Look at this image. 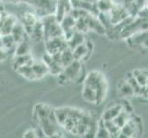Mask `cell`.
I'll return each mask as SVG.
<instances>
[{"mask_svg":"<svg viewBox=\"0 0 148 138\" xmlns=\"http://www.w3.org/2000/svg\"><path fill=\"white\" fill-rule=\"evenodd\" d=\"M141 121L132 116V118L121 128L119 137H134L140 135Z\"/></svg>","mask_w":148,"mask_h":138,"instance_id":"obj_3","label":"cell"},{"mask_svg":"<svg viewBox=\"0 0 148 138\" xmlns=\"http://www.w3.org/2000/svg\"><path fill=\"white\" fill-rule=\"evenodd\" d=\"M84 83L91 87L97 93L98 97V104L99 105L104 100L107 89H108V84L104 75L100 73L99 71H91L86 76Z\"/></svg>","mask_w":148,"mask_h":138,"instance_id":"obj_1","label":"cell"},{"mask_svg":"<svg viewBox=\"0 0 148 138\" xmlns=\"http://www.w3.org/2000/svg\"><path fill=\"white\" fill-rule=\"evenodd\" d=\"M1 41H2V48L6 51H10L11 49L16 48L17 43L15 39L13 38L12 34H7V35H1Z\"/></svg>","mask_w":148,"mask_h":138,"instance_id":"obj_16","label":"cell"},{"mask_svg":"<svg viewBox=\"0 0 148 138\" xmlns=\"http://www.w3.org/2000/svg\"><path fill=\"white\" fill-rule=\"evenodd\" d=\"M39 18L37 15H35L33 13L30 12H26L23 14L22 17V23L24 24V26L27 27H34L39 21Z\"/></svg>","mask_w":148,"mask_h":138,"instance_id":"obj_19","label":"cell"},{"mask_svg":"<svg viewBox=\"0 0 148 138\" xmlns=\"http://www.w3.org/2000/svg\"><path fill=\"white\" fill-rule=\"evenodd\" d=\"M18 22L17 18L13 16V15H8L6 14L3 19L2 21V30H1V35H7V34H11L12 30L14 26Z\"/></svg>","mask_w":148,"mask_h":138,"instance_id":"obj_9","label":"cell"},{"mask_svg":"<svg viewBox=\"0 0 148 138\" xmlns=\"http://www.w3.org/2000/svg\"><path fill=\"white\" fill-rule=\"evenodd\" d=\"M8 56V51H6L3 48H0V62H2Z\"/></svg>","mask_w":148,"mask_h":138,"instance_id":"obj_27","label":"cell"},{"mask_svg":"<svg viewBox=\"0 0 148 138\" xmlns=\"http://www.w3.org/2000/svg\"><path fill=\"white\" fill-rule=\"evenodd\" d=\"M145 88V92L147 93V96H148V82H147V84L145 85V87H144Z\"/></svg>","mask_w":148,"mask_h":138,"instance_id":"obj_28","label":"cell"},{"mask_svg":"<svg viewBox=\"0 0 148 138\" xmlns=\"http://www.w3.org/2000/svg\"><path fill=\"white\" fill-rule=\"evenodd\" d=\"M96 137H111L110 132L106 128L102 119L99 121V127H98V131H97V134H96Z\"/></svg>","mask_w":148,"mask_h":138,"instance_id":"obj_24","label":"cell"},{"mask_svg":"<svg viewBox=\"0 0 148 138\" xmlns=\"http://www.w3.org/2000/svg\"><path fill=\"white\" fill-rule=\"evenodd\" d=\"M23 137L25 138H34V137H37V134H36V131L35 129H29L28 131H26L23 134Z\"/></svg>","mask_w":148,"mask_h":138,"instance_id":"obj_26","label":"cell"},{"mask_svg":"<svg viewBox=\"0 0 148 138\" xmlns=\"http://www.w3.org/2000/svg\"><path fill=\"white\" fill-rule=\"evenodd\" d=\"M17 72L29 80H37L36 76L34 75L33 69L32 67V65H25L20 66L17 70Z\"/></svg>","mask_w":148,"mask_h":138,"instance_id":"obj_17","label":"cell"},{"mask_svg":"<svg viewBox=\"0 0 148 138\" xmlns=\"http://www.w3.org/2000/svg\"><path fill=\"white\" fill-rule=\"evenodd\" d=\"M96 7L99 12H108L111 9L112 4L110 0H98Z\"/></svg>","mask_w":148,"mask_h":138,"instance_id":"obj_23","label":"cell"},{"mask_svg":"<svg viewBox=\"0 0 148 138\" xmlns=\"http://www.w3.org/2000/svg\"><path fill=\"white\" fill-rule=\"evenodd\" d=\"M92 50H93L92 43H90V45H88V41H86L84 43H81L80 45L76 46L73 50L74 59L76 61H80V62H84L90 55Z\"/></svg>","mask_w":148,"mask_h":138,"instance_id":"obj_5","label":"cell"},{"mask_svg":"<svg viewBox=\"0 0 148 138\" xmlns=\"http://www.w3.org/2000/svg\"><path fill=\"white\" fill-rule=\"evenodd\" d=\"M75 30H77V32H83V33H86V32H88L89 29H88V23H86L85 18H80L78 19H76Z\"/></svg>","mask_w":148,"mask_h":138,"instance_id":"obj_25","label":"cell"},{"mask_svg":"<svg viewBox=\"0 0 148 138\" xmlns=\"http://www.w3.org/2000/svg\"><path fill=\"white\" fill-rule=\"evenodd\" d=\"M85 19L86 23H88L89 30H92V32H95L99 34H106L107 30L104 25L101 23L98 15L88 13L85 17Z\"/></svg>","mask_w":148,"mask_h":138,"instance_id":"obj_6","label":"cell"},{"mask_svg":"<svg viewBox=\"0 0 148 138\" xmlns=\"http://www.w3.org/2000/svg\"><path fill=\"white\" fill-rule=\"evenodd\" d=\"M103 122H104V124L106 126V128L108 129V131L110 132L111 137H113V136L119 137V135L121 133V128L115 124V122H113V120L103 121Z\"/></svg>","mask_w":148,"mask_h":138,"instance_id":"obj_22","label":"cell"},{"mask_svg":"<svg viewBox=\"0 0 148 138\" xmlns=\"http://www.w3.org/2000/svg\"><path fill=\"white\" fill-rule=\"evenodd\" d=\"M75 22H76V19L71 16L70 14H67L60 23H61V26H62V28L64 30V32H67V30H75Z\"/></svg>","mask_w":148,"mask_h":138,"instance_id":"obj_20","label":"cell"},{"mask_svg":"<svg viewBox=\"0 0 148 138\" xmlns=\"http://www.w3.org/2000/svg\"><path fill=\"white\" fill-rule=\"evenodd\" d=\"M32 62L33 59L30 54L26 55H15V58L13 61V68L17 71L20 66L25 65H32Z\"/></svg>","mask_w":148,"mask_h":138,"instance_id":"obj_14","label":"cell"},{"mask_svg":"<svg viewBox=\"0 0 148 138\" xmlns=\"http://www.w3.org/2000/svg\"><path fill=\"white\" fill-rule=\"evenodd\" d=\"M124 107H125L124 104H121V103H112V104H110L104 110L101 119L103 120V121L114 120L116 117L121 113V111L123 110Z\"/></svg>","mask_w":148,"mask_h":138,"instance_id":"obj_7","label":"cell"},{"mask_svg":"<svg viewBox=\"0 0 148 138\" xmlns=\"http://www.w3.org/2000/svg\"><path fill=\"white\" fill-rule=\"evenodd\" d=\"M32 67L33 69L34 75L36 76L37 79H40L43 78V76L49 73V69L47 65L44 64L43 61H34L32 64Z\"/></svg>","mask_w":148,"mask_h":138,"instance_id":"obj_11","label":"cell"},{"mask_svg":"<svg viewBox=\"0 0 148 138\" xmlns=\"http://www.w3.org/2000/svg\"><path fill=\"white\" fill-rule=\"evenodd\" d=\"M45 46H46V52L54 54L62 52L63 50L68 47L67 41L65 38L63 37H57V38H52L45 40Z\"/></svg>","mask_w":148,"mask_h":138,"instance_id":"obj_4","label":"cell"},{"mask_svg":"<svg viewBox=\"0 0 148 138\" xmlns=\"http://www.w3.org/2000/svg\"><path fill=\"white\" fill-rule=\"evenodd\" d=\"M82 98L88 102L93 104H98V97H97L96 91L86 84H83L82 89Z\"/></svg>","mask_w":148,"mask_h":138,"instance_id":"obj_12","label":"cell"},{"mask_svg":"<svg viewBox=\"0 0 148 138\" xmlns=\"http://www.w3.org/2000/svg\"><path fill=\"white\" fill-rule=\"evenodd\" d=\"M132 75L135 78V79L137 80L142 87H145V85L148 82V72L144 69H134L132 71Z\"/></svg>","mask_w":148,"mask_h":138,"instance_id":"obj_18","label":"cell"},{"mask_svg":"<svg viewBox=\"0 0 148 138\" xmlns=\"http://www.w3.org/2000/svg\"><path fill=\"white\" fill-rule=\"evenodd\" d=\"M2 1H3V0H0V6H1V4H2Z\"/></svg>","mask_w":148,"mask_h":138,"instance_id":"obj_29","label":"cell"},{"mask_svg":"<svg viewBox=\"0 0 148 138\" xmlns=\"http://www.w3.org/2000/svg\"><path fill=\"white\" fill-rule=\"evenodd\" d=\"M14 54L15 55H26L30 54V45L27 38L17 43Z\"/></svg>","mask_w":148,"mask_h":138,"instance_id":"obj_15","label":"cell"},{"mask_svg":"<svg viewBox=\"0 0 148 138\" xmlns=\"http://www.w3.org/2000/svg\"><path fill=\"white\" fill-rule=\"evenodd\" d=\"M86 38H85V35L83 32H77V30H75L74 34L72 35L68 41H67V44H68V47L71 48L72 50H74L76 46L80 45L81 43H84L86 42Z\"/></svg>","mask_w":148,"mask_h":138,"instance_id":"obj_13","label":"cell"},{"mask_svg":"<svg viewBox=\"0 0 148 138\" xmlns=\"http://www.w3.org/2000/svg\"><path fill=\"white\" fill-rule=\"evenodd\" d=\"M127 81L131 84V86L132 87V89H134V95L136 96H140L143 89H144V87H142L138 82H137V80L135 79V78L134 76V75H132V73H129L128 75L126 76Z\"/></svg>","mask_w":148,"mask_h":138,"instance_id":"obj_21","label":"cell"},{"mask_svg":"<svg viewBox=\"0 0 148 138\" xmlns=\"http://www.w3.org/2000/svg\"><path fill=\"white\" fill-rule=\"evenodd\" d=\"M83 62L74 60L69 65L65 66L63 70V74L66 76L68 81L78 82L82 78L83 74Z\"/></svg>","mask_w":148,"mask_h":138,"instance_id":"obj_2","label":"cell"},{"mask_svg":"<svg viewBox=\"0 0 148 138\" xmlns=\"http://www.w3.org/2000/svg\"><path fill=\"white\" fill-rule=\"evenodd\" d=\"M11 34H12V36L15 39V41H16L17 43L21 42V41H23L24 39H26V37L28 36L24 24L22 22H19V21H18L16 23V25L14 26Z\"/></svg>","mask_w":148,"mask_h":138,"instance_id":"obj_10","label":"cell"},{"mask_svg":"<svg viewBox=\"0 0 148 138\" xmlns=\"http://www.w3.org/2000/svg\"><path fill=\"white\" fill-rule=\"evenodd\" d=\"M134 96V91L126 78L121 79L118 83V97L121 99H127Z\"/></svg>","mask_w":148,"mask_h":138,"instance_id":"obj_8","label":"cell"}]
</instances>
